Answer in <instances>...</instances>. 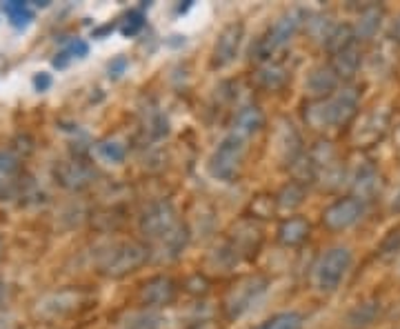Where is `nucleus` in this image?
I'll return each instance as SVG.
<instances>
[{"instance_id":"obj_1","label":"nucleus","mask_w":400,"mask_h":329,"mask_svg":"<svg viewBox=\"0 0 400 329\" xmlns=\"http://www.w3.org/2000/svg\"><path fill=\"white\" fill-rule=\"evenodd\" d=\"M360 92L356 87H341L327 98L312 100L305 107V123L316 131L347 127L358 116Z\"/></svg>"},{"instance_id":"obj_2","label":"nucleus","mask_w":400,"mask_h":329,"mask_svg":"<svg viewBox=\"0 0 400 329\" xmlns=\"http://www.w3.org/2000/svg\"><path fill=\"white\" fill-rule=\"evenodd\" d=\"M353 253L349 247H331L325 253H320V258L314 265L312 272V282L320 294H331L341 287L347 272L351 269Z\"/></svg>"},{"instance_id":"obj_3","label":"nucleus","mask_w":400,"mask_h":329,"mask_svg":"<svg viewBox=\"0 0 400 329\" xmlns=\"http://www.w3.org/2000/svg\"><path fill=\"white\" fill-rule=\"evenodd\" d=\"M305 18H307V13L300 7L289 9L281 18H276V23L267 29L263 38H260L256 44L258 61H267V58H271L281 47H285V44L298 34V29L302 27Z\"/></svg>"},{"instance_id":"obj_4","label":"nucleus","mask_w":400,"mask_h":329,"mask_svg":"<svg viewBox=\"0 0 400 329\" xmlns=\"http://www.w3.org/2000/svg\"><path fill=\"white\" fill-rule=\"evenodd\" d=\"M247 140L236 136V133H229L227 138L220 140L216 147V152L209 158V174L211 178L223 183H234L245 162V152H247Z\"/></svg>"},{"instance_id":"obj_5","label":"nucleus","mask_w":400,"mask_h":329,"mask_svg":"<svg viewBox=\"0 0 400 329\" xmlns=\"http://www.w3.org/2000/svg\"><path fill=\"white\" fill-rule=\"evenodd\" d=\"M182 225L178 222V216H176V209L172 203L167 201H160V203H153L147 207V212L143 214L141 218V229L147 238L151 241H156L158 245L163 241H167L169 236L176 234Z\"/></svg>"},{"instance_id":"obj_6","label":"nucleus","mask_w":400,"mask_h":329,"mask_svg":"<svg viewBox=\"0 0 400 329\" xmlns=\"http://www.w3.org/2000/svg\"><path fill=\"white\" fill-rule=\"evenodd\" d=\"M149 258V249L138 243H118L105 253L100 269L107 276H125L136 272Z\"/></svg>"},{"instance_id":"obj_7","label":"nucleus","mask_w":400,"mask_h":329,"mask_svg":"<svg viewBox=\"0 0 400 329\" xmlns=\"http://www.w3.org/2000/svg\"><path fill=\"white\" fill-rule=\"evenodd\" d=\"M365 216V203L356 196H345L334 201L322 212V225L329 232H345L353 227Z\"/></svg>"},{"instance_id":"obj_8","label":"nucleus","mask_w":400,"mask_h":329,"mask_svg":"<svg viewBox=\"0 0 400 329\" xmlns=\"http://www.w3.org/2000/svg\"><path fill=\"white\" fill-rule=\"evenodd\" d=\"M389 123H392V116H389L387 109H382V107L372 109L360 118L358 127L353 129V143H356L358 147L376 145L378 140L384 138V133H387V129H389Z\"/></svg>"},{"instance_id":"obj_9","label":"nucleus","mask_w":400,"mask_h":329,"mask_svg":"<svg viewBox=\"0 0 400 329\" xmlns=\"http://www.w3.org/2000/svg\"><path fill=\"white\" fill-rule=\"evenodd\" d=\"M245 36V25L242 23H229L223 27V32L216 38V44H213V58L211 63L213 67H227L236 61L238 49H240V42Z\"/></svg>"},{"instance_id":"obj_10","label":"nucleus","mask_w":400,"mask_h":329,"mask_svg":"<svg viewBox=\"0 0 400 329\" xmlns=\"http://www.w3.org/2000/svg\"><path fill=\"white\" fill-rule=\"evenodd\" d=\"M267 289V280L265 278H247L242 280L240 285L229 294L227 298V309H229V316H240V313L247 311L260 296L265 294Z\"/></svg>"},{"instance_id":"obj_11","label":"nucleus","mask_w":400,"mask_h":329,"mask_svg":"<svg viewBox=\"0 0 400 329\" xmlns=\"http://www.w3.org/2000/svg\"><path fill=\"white\" fill-rule=\"evenodd\" d=\"M176 298V285L172 278L156 276L149 278L141 289V301L149 307H167Z\"/></svg>"},{"instance_id":"obj_12","label":"nucleus","mask_w":400,"mask_h":329,"mask_svg":"<svg viewBox=\"0 0 400 329\" xmlns=\"http://www.w3.org/2000/svg\"><path fill=\"white\" fill-rule=\"evenodd\" d=\"M349 181H351V187H353V193H356V198H360L363 203L372 198L374 193L380 189L378 169L374 167L372 162H367V160L360 162L358 167L351 172Z\"/></svg>"},{"instance_id":"obj_13","label":"nucleus","mask_w":400,"mask_h":329,"mask_svg":"<svg viewBox=\"0 0 400 329\" xmlns=\"http://www.w3.org/2000/svg\"><path fill=\"white\" fill-rule=\"evenodd\" d=\"M56 181L65 189H85L91 181H94V172H91L85 162L71 160V162L58 164Z\"/></svg>"},{"instance_id":"obj_14","label":"nucleus","mask_w":400,"mask_h":329,"mask_svg":"<svg viewBox=\"0 0 400 329\" xmlns=\"http://www.w3.org/2000/svg\"><path fill=\"white\" fill-rule=\"evenodd\" d=\"M338 83L341 80H338V76L334 73L331 65H320L310 73V78L305 83V89L314 96L312 100H320V98H327L334 92H338Z\"/></svg>"},{"instance_id":"obj_15","label":"nucleus","mask_w":400,"mask_h":329,"mask_svg":"<svg viewBox=\"0 0 400 329\" xmlns=\"http://www.w3.org/2000/svg\"><path fill=\"white\" fill-rule=\"evenodd\" d=\"M360 65H363V52L358 47V42L349 44V47L341 49L331 58V69L338 76V80H351L358 73Z\"/></svg>"},{"instance_id":"obj_16","label":"nucleus","mask_w":400,"mask_h":329,"mask_svg":"<svg viewBox=\"0 0 400 329\" xmlns=\"http://www.w3.org/2000/svg\"><path fill=\"white\" fill-rule=\"evenodd\" d=\"M310 232H312L310 220L300 216H291L278 227V241L287 247H296L310 238Z\"/></svg>"},{"instance_id":"obj_17","label":"nucleus","mask_w":400,"mask_h":329,"mask_svg":"<svg viewBox=\"0 0 400 329\" xmlns=\"http://www.w3.org/2000/svg\"><path fill=\"white\" fill-rule=\"evenodd\" d=\"M265 125V116L263 112H260L256 104H249V107H242L238 114H236V121H234V131L236 136L245 138L247 140L249 136H254V133Z\"/></svg>"},{"instance_id":"obj_18","label":"nucleus","mask_w":400,"mask_h":329,"mask_svg":"<svg viewBox=\"0 0 400 329\" xmlns=\"http://www.w3.org/2000/svg\"><path fill=\"white\" fill-rule=\"evenodd\" d=\"M382 16L384 11L382 7H376V5H367L360 16H358V23L353 27V34H356V40H369L378 34V29L382 25Z\"/></svg>"},{"instance_id":"obj_19","label":"nucleus","mask_w":400,"mask_h":329,"mask_svg":"<svg viewBox=\"0 0 400 329\" xmlns=\"http://www.w3.org/2000/svg\"><path fill=\"white\" fill-rule=\"evenodd\" d=\"M380 316V303L378 301H363L347 313V323L351 327H369Z\"/></svg>"},{"instance_id":"obj_20","label":"nucleus","mask_w":400,"mask_h":329,"mask_svg":"<svg viewBox=\"0 0 400 329\" xmlns=\"http://www.w3.org/2000/svg\"><path fill=\"white\" fill-rule=\"evenodd\" d=\"M3 13L7 16V20L11 23V27H16V29H25L27 25H32V20H34V9L29 7L27 3H18V0H13V3H5L3 5Z\"/></svg>"},{"instance_id":"obj_21","label":"nucleus","mask_w":400,"mask_h":329,"mask_svg":"<svg viewBox=\"0 0 400 329\" xmlns=\"http://www.w3.org/2000/svg\"><path fill=\"white\" fill-rule=\"evenodd\" d=\"M353 42H358L356 34H353V27L351 25H336L334 32L329 34V38L325 40V47L334 56V54L349 47V44H353Z\"/></svg>"},{"instance_id":"obj_22","label":"nucleus","mask_w":400,"mask_h":329,"mask_svg":"<svg viewBox=\"0 0 400 329\" xmlns=\"http://www.w3.org/2000/svg\"><path fill=\"white\" fill-rule=\"evenodd\" d=\"M305 321L298 311H281L276 316L267 318L258 329H302Z\"/></svg>"},{"instance_id":"obj_23","label":"nucleus","mask_w":400,"mask_h":329,"mask_svg":"<svg viewBox=\"0 0 400 329\" xmlns=\"http://www.w3.org/2000/svg\"><path fill=\"white\" fill-rule=\"evenodd\" d=\"M276 201H278L281 209H296L305 201V185L300 181H294V183L285 185Z\"/></svg>"},{"instance_id":"obj_24","label":"nucleus","mask_w":400,"mask_h":329,"mask_svg":"<svg viewBox=\"0 0 400 329\" xmlns=\"http://www.w3.org/2000/svg\"><path fill=\"white\" fill-rule=\"evenodd\" d=\"M258 83L263 85L265 89L276 92V89H281L287 83V71L281 65H267V67H263L258 71Z\"/></svg>"},{"instance_id":"obj_25","label":"nucleus","mask_w":400,"mask_h":329,"mask_svg":"<svg viewBox=\"0 0 400 329\" xmlns=\"http://www.w3.org/2000/svg\"><path fill=\"white\" fill-rule=\"evenodd\" d=\"M160 316L153 311H136L125 321V329H160Z\"/></svg>"},{"instance_id":"obj_26","label":"nucleus","mask_w":400,"mask_h":329,"mask_svg":"<svg viewBox=\"0 0 400 329\" xmlns=\"http://www.w3.org/2000/svg\"><path fill=\"white\" fill-rule=\"evenodd\" d=\"M96 154L107 162H122V160H125V156H127V149H125V145H120L118 140H102L96 147Z\"/></svg>"},{"instance_id":"obj_27","label":"nucleus","mask_w":400,"mask_h":329,"mask_svg":"<svg viewBox=\"0 0 400 329\" xmlns=\"http://www.w3.org/2000/svg\"><path fill=\"white\" fill-rule=\"evenodd\" d=\"M143 27H145L143 11H131L129 16L125 18V25L120 27V34H122V36H136Z\"/></svg>"},{"instance_id":"obj_28","label":"nucleus","mask_w":400,"mask_h":329,"mask_svg":"<svg viewBox=\"0 0 400 329\" xmlns=\"http://www.w3.org/2000/svg\"><path fill=\"white\" fill-rule=\"evenodd\" d=\"M398 251H400V227L392 229L387 236H384V241L378 247L380 256H392V253H398Z\"/></svg>"},{"instance_id":"obj_29","label":"nucleus","mask_w":400,"mask_h":329,"mask_svg":"<svg viewBox=\"0 0 400 329\" xmlns=\"http://www.w3.org/2000/svg\"><path fill=\"white\" fill-rule=\"evenodd\" d=\"M20 167L18 158L11 152H0V178H9L11 174H16Z\"/></svg>"},{"instance_id":"obj_30","label":"nucleus","mask_w":400,"mask_h":329,"mask_svg":"<svg viewBox=\"0 0 400 329\" xmlns=\"http://www.w3.org/2000/svg\"><path fill=\"white\" fill-rule=\"evenodd\" d=\"M65 52H67L71 58H85V56L89 54V44H87V40H83V38H76V40H71V42L67 44Z\"/></svg>"},{"instance_id":"obj_31","label":"nucleus","mask_w":400,"mask_h":329,"mask_svg":"<svg viewBox=\"0 0 400 329\" xmlns=\"http://www.w3.org/2000/svg\"><path fill=\"white\" fill-rule=\"evenodd\" d=\"M52 76L47 71H40V73H36L34 76V87H36V92H47V89L52 87Z\"/></svg>"},{"instance_id":"obj_32","label":"nucleus","mask_w":400,"mask_h":329,"mask_svg":"<svg viewBox=\"0 0 400 329\" xmlns=\"http://www.w3.org/2000/svg\"><path fill=\"white\" fill-rule=\"evenodd\" d=\"M125 69H127V58H116V61H112L110 63V76H114V78H118L120 73H125Z\"/></svg>"},{"instance_id":"obj_33","label":"nucleus","mask_w":400,"mask_h":329,"mask_svg":"<svg viewBox=\"0 0 400 329\" xmlns=\"http://www.w3.org/2000/svg\"><path fill=\"white\" fill-rule=\"evenodd\" d=\"M5 298H7V285H5L3 280H0V305L5 303Z\"/></svg>"},{"instance_id":"obj_34","label":"nucleus","mask_w":400,"mask_h":329,"mask_svg":"<svg viewBox=\"0 0 400 329\" xmlns=\"http://www.w3.org/2000/svg\"><path fill=\"white\" fill-rule=\"evenodd\" d=\"M394 32H396V40L400 42V16H398V20H396V25H394Z\"/></svg>"}]
</instances>
